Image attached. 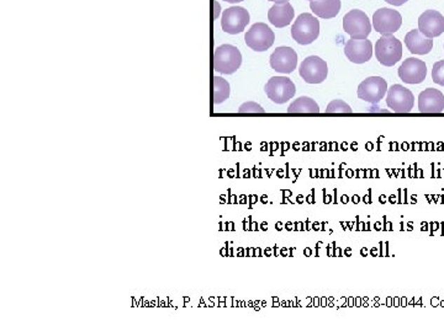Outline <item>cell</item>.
Returning a JSON list of instances; mask_svg holds the SVG:
<instances>
[{"mask_svg":"<svg viewBox=\"0 0 444 332\" xmlns=\"http://www.w3.org/2000/svg\"><path fill=\"white\" fill-rule=\"evenodd\" d=\"M398 76L406 84H419L427 76V66L417 58H408L398 68Z\"/></svg>","mask_w":444,"mask_h":332,"instance_id":"4fadbf2b","label":"cell"},{"mask_svg":"<svg viewBox=\"0 0 444 332\" xmlns=\"http://www.w3.org/2000/svg\"><path fill=\"white\" fill-rule=\"evenodd\" d=\"M224 1H227V3H230V4H237V3H241V1H243V0H224Z\"/></svg>","mask_w":444,"mask_h":332,"instance_id":"4316f807","label":"cell"},{"mask_svg":"<svg viewBox=\"0 0 444 332\" xmlns=\"http://www.w3.org/2000/svg\"><path fill=\"white\" fill-rule=\"evenodd\" d=\"M344 55L349 61L356 64H363L373 57V43L367 40H348L344 47Z\"/></svg>","mask_w":444,"mask_h":332,"instance_id":"5bb4252c","label":"cell"},{"mask_svg":"<svg viewBox=\"0 0 444 332\" xmlns=\"http://www.w3.org/2000/svg\"><path fill=\"white\" fill-rule=\"evenodd\" d=\"M273 71L281 74H290L297 67V55L291 47H278L271 55Z\"/></svg>","mask_w":444,"mask_h":332,"instance_id":"7c38bea8","label":"cell"},{"mask_svg":"<svg viewBox=\"0 0 444 332\" xmlns=\"http://www.w3.org/2000/svg\"><path fill=\"white\" fill-rule=\"evenodd\" d=\"M405 45L412 55H429L433 48V40L421 34L417 29L410 31L409 34L405 36Z\"/></svg>","mask_w":444,"mask_h":332,"instance_id":"ac0fdd59","label":"cell"},{"mask_svg":"<svg viewBox=\"0 0 444 332\" xmlns=\"http://www.w3.org/2000/svg\"><path fill=\"white\" fill-rule=\"evenodd\" d=\"M295 11L289 1L286 3H276L268 11V20L271 25L278 29H283L285 26L290 25L294 20Z\"/></svg>","mask_w":444,"mask_h":332,"instance_id":"e0dca14e","label":"cell"},{"mask_svg":"<svg viewBox=\"0 0 444 332\" xmlns=\"http://www.w3.org/2000/svg\"><path fill=\"white\" fill-rule=\"evenodd\" d=\"M267 96L278 105H283L296 94L295 84L286 76H273L264 86Z\"/></svg>","mask_w":444,"mask_h":332,"instance_id":"8992f818","label":"cell"},{"mask_svg":"<svg viewBox=\"0 0 444 332\" xmlns=\"http://www.w3.org/2000/svg\"><path fill=\"white\" fill-rule=\"evenodd\" d=\"M388 4L393 6H401L405 4V3H408L409 0H385Z\"/></svg>","mask_w":444,"mask_h":332,"instance_id":"d4e9b609","label":"cell"},{"mask_svg":"<svg viewBox=\"0 0 444 332\" xmlns=\"http://www.w3.org/2000/svg\"><path fill=\"white\" fill-rule=\"evenodd\" d=\"M269 1H274V3H286L289 0H269Z\"/></svg>","mask_w":444,"mask_h":332,"instance_id":"83f0119b","label":"cell"},{"mask_svg":"<svg viewBox=\"0 0 444 332\" xmlns=\"http://www.w3.org/2000/svg\"><path fill=\"white\" fill-rule=\"evenodd\" d=\"M326 113H352L351 106L343 100H333L327 106Z\"/></svg>","mask_w":444,"mask_h":332,"instance_id":"7402d4cb","label":"cell"},{"mask_svg":"<svg viewBox=\"0 0 444 332\" xmlns=\"http://www.w3.org/2000/svg\"><path fill=\"white\" fill-rule=\"evenodd\" d=\"M229 97H230V84H229V81H225L221 76H215L214 92H213L214 104H216V105L222 104Z\"/></svg>","mask_w":444,"mask_h":332,"instance_id":"44dd1931","label":"cell"},{"mask_svg":"<svg viewBox=\"0 0 444 332\" xmlns=\"http://www.w3.org/2000/svg\"><path fill=\"white\" fill-rule=\"evenodd\" d=\"M403 25V16L393 9H379L373 15L374 29L382 35H393Z\"/></svg>","mask_w":444,"mask_h":332,"instance_id":"30bf717a","label":"cell"},{"mask_svg":"<svg viewBox=\"0 0 444 332\" xmlns=\"http://www.w3.org/2000/svg\"><path fill=\"white\" fill-rule=\"evenodd\" d=\"M242 55L240 50L231 45H221L214 50V71L221 74H234L240 69Z\"/></svg>","mask_w":444,"mask_h":332,"instance_id":"6da1fadb","label":"cell"},{"mask_svg":"<svg viewBox=\"0 0 444 332\" xmlns=\"http://www.w3.org/2000/svg\"><path fill=\"white\" fill-rule=\"evenodd\" d=\"M432 81L438 85L444 86V61L434 63L433 69H432Z\"/></svg>","mask_w":444,"mask_h":332,"instance_id":"603a6c76","label":"cell"},{"mask_svg":"<svg viewBox=\"0 0 444 332\" xmlns=\"http://www.w3.org/2000/svg\"><path fill=\"white\" fill-rule=\"evenodd\" d=\"M375 57L380 64L393 67L403 58V43L393 35H383L375 43Z\"/></svg>","mask_w":444,"mask_h":332,"instance_id":"3957f363","label":"cell"},{"mask_svg":"<svg viewBox=\"0 0 444 332\" xmlns=\"http://www.w3.org/2000/svg\"><path fill=\"white\" fill-rule=\"evenodd\" d=\"M289 113H318L320 112V106L317 105L316 101L307 97V96H302L299 99H296L289 107H288Z\"/></svg>","mask_w":444,"mask_h":332,"instance_id":"ffe728a7","label":"cell"},{"mask_svg":"<svg viewBox=\"0 0 444 332\" xmlns=\"http://www.w3.org/2000/svg\"><path fill=\"white\" fill-rule=\"evenodd\" d=\"M214 19H217L220 16V4L217 1H214Z\"/></svg>","mask_w":444,"mask_h":332,"instance_id":"484cf974","label":"cell"},{"mask_svg":"<svg viewBox=\"0 0 444 332\" xmlns=\"http://www.w3.org/2000/svg\"><path fill=\"white\" fill-rule=\"evenodd\" d=\"M386 105L396 113H409L414 109V94L405 86L393 84L388 89Z\"/></svg>","mask_w":444,"mask_h":332,"instance_id":"ba28073f","label":"cell"},{"mask_svg":"<svg viewBox=\"0 0 444 332\" xmlns=\"http://www.w3.org/2000/svg\"><path fill=\"white\" fill-rule=\"evenodd\" d=\"M310 1H311V0H310Z\"/></svg>","mask_w":444,"mask_h":332,"instance_id":"f1b7e54d","label":"cell"},{"mask_svg":"<svg viewBox=\"0 0 444 332\" xmlns=\"http://www.w3.org/2000/svg\"><path fill=\"white\" fill-rule=\"evenodd\" d=\"M419 30L429 39L438 37L444 32V16L437 11H426L419 19Z\"/></svg>","mask_w":444,"mask_h":332,"instance_id":"9a60e30c","label":"cell"},{"mask_svg":"<svg viewBox=\"0 0 444 332\" xmlns=\"http://www.w3.org/2000/svg\"><path fill=\"white\" fill-rule=\"evenodd\" d=\"M419 110L422 113H440L444 111V95L433 88L422 91L419 96Z\"/></svg>","mask_w":444,"mask_h":332,"instance_id":"2e32d148","label":"cell"},{"mask_svg":"<svg viewBox=\"0 0 444 332\" xmlns=\"http://www.w3.org/2000/svg\"><path fill=\"white\" fill-rule=\"evenodd\" d=\"M248 24H250V13L242 6L229 8L221 19L222 30L230 35H237L243 32L245 26Z\"/></svg>","mask_w":444,"mask_h":332,"instance_id":"8fae6325","label":"cell"},{"mask_svg":"<svg viewBox=\"0 0 444 332\" xmlns=\"http://www.w3.org/2000/svg\"><path fill=\"white\" fill-rule=\"evenodd\" d=\"M245 45L250 47V50L255 52H266L269 50L274 41L276 35L271 27L264 22H257L247 31L245 35Z\"/></svg>","mask_w":444,"mask_h":332,"instance_id":"5b68a950","label":"cell"},{"mask_svg":"<svg viewBox=\"0 0 444 332\" xmlns=\"http://www.w3.org/2000/svg\"><path fill=\"white\" fill-rule=\"evenodd\" d=\"M310 8L315 15L321 19H332L341 11V0H311Z\"/></svg>","mask_w":444,"mask_h":332,"instance_id":"d6986e66","label":"cell"},{"mask_svg":"<svg viewBox=\"0 0 444 332\" xmlns=\"http://www.w3.org/2000/svg\"><path fill=\"white\" fill-rule=\"evenodd\" d=\"M320 35V22L315 16L304 13L297 16L291 27V36L299 45L307 46L317 40Z\"/></svg>","mask_w":444,"mask_h":332,"instance_id":"7a4b0ae2","label":"cell"},{"mask_svg":"<svg viewBox=\"0 0 444 332\" xmlns=\"http://www.w3.org/2000/svg\"><path fill=\"white\" fill-rule=\"evenodd\" d=\"M388 92V83L382 76H369L358 86V97L369 104H378Z\"/></svg>","mask_w":444,"mask_h":332,"instance_id":"52a82bcc","label":"cell"},{"mask_svg":"<svg viewBox=\"0 0 444 332\" xmlns=\"http://www.w3.org/2000/svg\"><path fill=\"white\" fill-rule=\"evenodd\" d=\"M343 30L353 40H365L372 32V24L362 11H351L343 18Z\"/></svg>","mask_w":444,"mask_h":332,"instance_id":"277c9868","label":"cell"},{"mask_svg":"<svg viewBox=\"0 0 444 332\" xmlns=\"http://www.w3.org/2000/svg\"><path fill=\"white\" fill-rule=\"evenodd\" d=\"M299 73L307 84H321L326 81L328 67L326 62L317 55H310L302 62Z\"/></svg>","mask_w":444,"mask_h":332,"instance_id":"9c48e42d","label":"cell"},{"mask_svg":"<svg viewBox=\"0 0 444 332\" xmlns=\"http://www.w3.org/2000/svg\"><path fill=\"white\" fill-rule=\"evenodd\" d=\"M238 112L240 113H264L266 110L261 105H258L257 102L248 101V102H245L240 106Z\"/></svg>","mask_w":444,"mask_h":332,"instance_id":"cb8c5ba5","label":"cell"}]
</instances>
